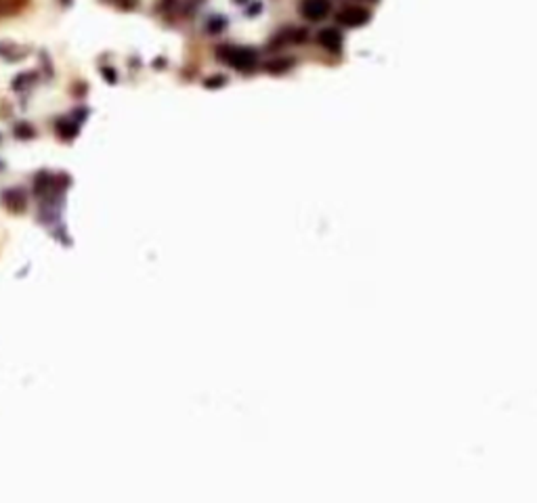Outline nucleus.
Instances as JSON below:
<instances>
[{"instance_id": "3", "label": "nucleus", "mask_w": 537, "mask_h": 503, "mask_svg": "<svg viewBox=\"0 0 537 503\" xmlns=\"http://www.w3.org/2000/svg\"><path fill=\"white\" fill-rule=\"evenodd\" d=\"M319 42L323 44V47H327V49H338V44H340V36H336V32H334V30H325V32H321V36H319Z\"/></svg>"}, {"instance_id": "2", "label": "nucleus", "mask_w": 537, "mask_h": 503, "mask_svg": "<svg viewBox=\"0 0 537 503\" xmlns=\"http://www.w3.org/2000/svg\"><path fill=\"white\" fill-rule=\"evenodd\" d=\"M367 17H369V13L363 11V9H346L340 15L342 24H346V26H361V24H365V21H367Z\"/></svg>"}, {"instance_id": "1", "label": "nucleus", "mask_w": 537, "mask_h": 503, "mask_svg": "<svg viewBox=\"0 0 537 503\" xmlns=\"http://www.w3.org/2000/svg\"><path fill=\"white\" fill-rule=\"evenodd\" d=\"M300 11L308 19H323L329 11V0H304L300 5Z\"/></svg>"}]
</instances>
